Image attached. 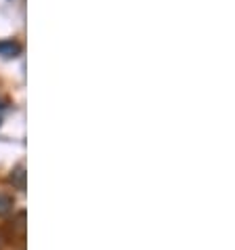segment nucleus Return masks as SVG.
Instances as JSON below:
<instances>
[{
    "mask_svg": "<svg viewBox=\"0 0 235 250\" xmlns=\"http://www.w3.org/2000/svg\"><path fill=\"white\" fill-rule=\"evenodd\" d=\"M0 55L4 59H15L21 55V44L17 40H0Z\"/></svg>",
    "mask_w": 235,
    "mask_h": 250,
    "instance_id": "nucleus-1",
    "label": "nucleus"
},
{
    "mask_svg": "<svg viewBox=\"0 0 235 250\" xmlns=\"http://www.w3.org/2000/svg\"><path fill=\"white\" fill-rule=\"evenodd\" d=\"M11 183L15 185L17 189H21V191L25 189V168L21 164H19L15 170H11Z\"/></svg>",
    "mask_w": 235,
    "mask_h": 250,
    "instance_id": "nucleus-2",
    "label": "nucleus"
},
{
    "mask_svg": "<svg viewBox=\"0 0 235 250\" xmlns=\"http://www.w3.org/2000/svg\"><path fill=\"white\" fill-rule=\"evenodd\" d=\"M13 206H15V200L11 196H6L4 191H0V217H6V214H11Z\"/></svg>",
    "mask_w": 235,
    "mask_h": 250,
    "instance_id": "nucleus-3",
    "label": "nucleus"
},
{
    "mask_svg": "<svg viewBox=\"0 0 235 250\" xmlns=\"http://www.w3.org/2000/svg\"><path fill=\"white\" fill-rule=\"evenodd\" d=\"M0 107H4V103H2V99H0Z\"/></svg>",
    "mask_w": 235,
    "mask_h": 250,
    "instance_id": "nucleus-4",
    "label": "nucleus"
},
{
    "mask_svg": "<svg viewBox=\"0 0 235 250\" xmlns=\"http://www.w3.org/2000/svg\"><path fill=\"white\" fill-rule=\"evenodd\" d=\"M0 124H2V116H0Z\"/></svg>",
    "mask_w": 235,
    "mask_h": 250,
    "instance_id": "nucleus-5",
    "label": "nucleus"
}]
</instances>
